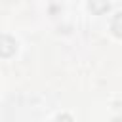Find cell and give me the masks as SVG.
Here are the masks:
<instances>
[{
    "mask_svg": "<svg viewBox=\"0 0 122 122\" xmlns=\"http://www.w3.org/2000/svg\"><path fill=\"white\" fill-rule=\"evenodd\" d=\"M90 10L95 15H101L109 10V0H90Z\"/></svg>",
    "mask_w": 122,
    "mask_h": 122,
    "instance_id": "obj_2",
    "label": "cell"
},
{
    "mask_svg": "<svg viewBox=\"0 0 122 122\" xmlns=\"http://www.w3.org/2000/svg\"><path fill=\"white\" fill-rule=\"evenodd\" d=\"M15 48H17V44H15L13 38H10V36H0V55H2V57L13 55V53H15Z\"/></svg>",
    "mask_w": 122,
    "mask_h": 122,
    "instance_id": "obj_1",
    "label": "cell"
},
{
    "mask_svg": "<svg viewBox=\"0 0 122 122\" xmlns=\"http://www.w3.org/2000/svg\"><path fill=\"white\" fill-rule=\"evenodd\" d=\"M57 122H71V116H59Z\"/></svg>",
    "mask_w": 122,
    "mask_h": 122,
    "instance_id": "obj_4",
    "label": "cell"
},
{
    "mask_svg": "<svg viewBox=\"0 0 122 122\" xmlns=\"http://www.w3.org/2000/svg\"><path fill=\"white\" fill-rule=\"evenodd\" d=\"M111 30H112L116 36L122 38V13H116V15H114V19H112V23H111Z\"/></svg>",
    "mask_w": 122,
    "mask_h": 122,
    "instance_id": "obj_3",
    "label": "cell"
}]
</instances>
